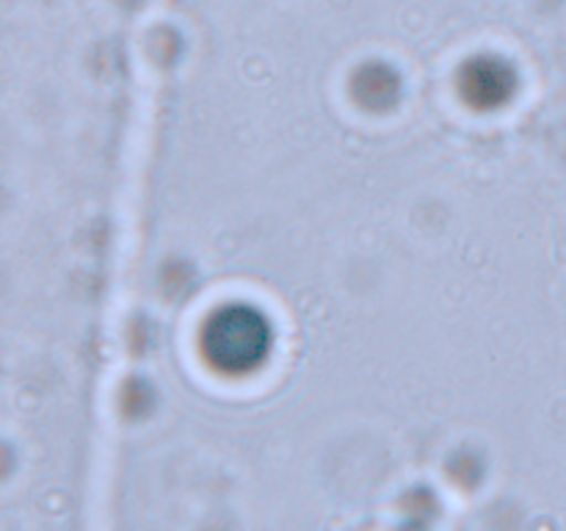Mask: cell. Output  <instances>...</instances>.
Returning a JSON list of instances; mask_svg holds the SVG:
<instances>
[{
  "instance_id": "1",
  "label": "cell",
  "mask_w": 566,
  "mask_h": 531,
  "mask_svg": "<svg viewBox=\"0 0 566 531\" xmlns=\"http://www.w3.org/2000/svg\"><path fill=\"white\" fill-rule=\"evenodd\" d=\"M274 332L263 310L230 302L213 310L199 332V346L210 368L227 376H247L269 360Z\"/></svg>"
},
{
  "instance_id": "2",
  "label": "cell",
  "mask_w": 566,
  "mask_h": 531,
  "mask_svg": "<svg viewBox=\"0 0 566 531\" xmlns=\"http://www.w3.org/2000/svg\"><path fill=\"white\" fill-rule=\"evenodd\" d=\"M459 88H462L464 103L473 105V108H501L512 100L514 88H517V72L509 61L497 59V55H479L462 66Z\"/></svg>"
}]
</instances>
